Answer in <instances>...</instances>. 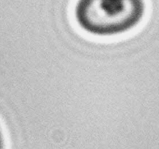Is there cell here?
I'll use <instances>...</instances> for the list:
<instances>
[{"instance_id":"1","label":"cell","mask_w":159,"mask_h":149,"mask_svg":"<svg viewBox=\"0 0 159 149\" xmlns=\"http://www.w3.org/2000/svg\"><path fill=\"white\" fill-rule=\"evenodd\" d=\"M146 13L144 0H77L76 24L95 37H115L137 27Z\"/></svg>"},{"instance_id":"2","label":"cell","mask_w":159,"mask_h":149,"mask_svg":"<svg viewBox=\"0 0 159 149\" xmlns=\"http://www.w3.org/2000/svg\"><path fill=\"white\" fill-rule=\"evenodd\" d=\"M0 149H6V134L1 123H0Z\"/></svg>"}]
</instances>
